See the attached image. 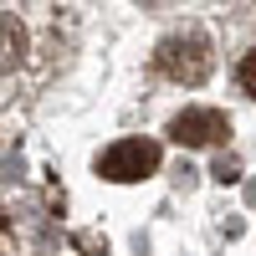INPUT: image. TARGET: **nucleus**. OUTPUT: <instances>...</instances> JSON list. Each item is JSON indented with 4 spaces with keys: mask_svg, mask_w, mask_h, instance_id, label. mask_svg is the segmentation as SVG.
Masks as SVG:
<instances>
[{
    "mask_svg": "<svg viewBox=\"0 0 256 256\" xmlns=\"http://www.w3.org/2000/svg\"><path fill=\"white\" fill-rule=\"evenodd\" d=\"M210 62H216V52H210V36L184 26V31H169L159 46H154V72L180 82V88H195V82L210 77Z\"/></svg>",
    "mask_w": 256,
    "mask_h": 256,
    "instance_id": "nucleus-1",
    "label": "nucleus"
},
{
    "mask_svg": "<svg viewBox=\"0 0 256 256\" xmlns=\"http://www.w3.org/2000/svg\"><path fill=\"white\" fill-rule=\"evenodd\" d=\"M26 46H31V31L16 10H0V77H10L20 62H26Z\"/></svg>",
    "mask_w": 256,
    "mask_h": 256,
    "instance_id": "nucleus-4",
    "label": "nucleus"
},
{
    "mask_svg": "<svg viewBox=\"0 0 256 256\" xmlns=\"http://www.w3.org/2000/svg\"><path fill=\"white\" fill-rule=\"evenodd\" d=\"M169 138L184 144V148H210V144H226L230 138V118L220 108H184L169 118Z\"/></svg>",
    "mask_w": 256,
    "mask_h": 256,
    "instance_id": "nucleus-3",
    "label": "nucleus"
},
{
    "mask_svg": "<svg viewBox=\"0 0 256 256\" xmlns=\"http://www.w3.org/2000/svg\"><path fill=\"white\" fill-rule=\"evenodd\" d=\"M154 169H159V144H148V138H118L98 154V174L113 180V184L148 180Z\"/></svg>",
    "mask_w": 256,
    "mask_h": 256,
    "instance_id": "nucleus-2",
    "label": "nucleus"
},
{
    "mask_svg": "<svg viewBox=\"0 0 256 256\" xmlns=\"http://www.w3.org/2000/svg\"><path fill=\"white\" fill-rule=\"evenodd\" d=\"M236 88H241L246 98H256V46H246L241 62H236Z\"/></svg>",
    "mask_w": 256,
    "mask_h": 256,
    "instance_id": "nucleus-5",
    "label": "nucleus"
},
{
    "mask_svg": "<svg viewBox=\"0 0 256 256\" xmlns=\"http://www.w3.org/2000/svg\"><path fill=\"white\" fill-rule=\"evenodd\" d=\"M144 6H154V0H144Z\"/></svg>",
    "mask_w": 256,
    "mask_h": 256,
    "instance_id": "nucleus-6",
    "label": "nucleus"
}]
</instances>
